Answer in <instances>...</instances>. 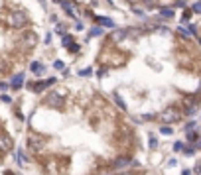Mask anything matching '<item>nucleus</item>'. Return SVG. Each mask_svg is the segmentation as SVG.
I'll return each instance as SVG.
<instances>
[{"label":"nucleus","mask_w":201,"mask_h":175,"mask_svg":"<svg viewBox=\"0 0 201 175\" xmlns=\"http://www.w3.org/2000/svg\"><path fill=\"white\" fill-rule=\"evenodd\" d=\"M6 24L10 28H14V30H22V28L28 26V16L24 10H12L10 14H8L6 18Z\"/></svg>","instance_id":"obj_1"},{"label":"nucleus","mask_w":201,"mask_h":175,"mask_svg":"<svg viewBox=\"0 0 201 175\" xmlns=\"http://www.w3.org/2000/svg\"><path fill=\"white\" fill-rule=\"evenodd\" d=\"M45 144H48V140H45L44 136H40V134H30L28 136V148H30L32 152H40Z\"/></svg>","instance_id":"obj_2"},{"label":"nucleus","mask_w":201,"mask_h":175,"mask_svg":"<svg viewBox=\"0 0 201 175\" xmlns=\"http://www.w3.org/2000/svg\"><path fill=\"white\" fill-rule=\"evenodd\" d=\"M44 105L53 106V108H61V106H63V98H61V93H57V91H51V93L45 97Z\"/></svg>","instance_id":"obj_3"},{"label":"nucleus","mask_w":201,"mask_h":175,"mask_svg":"<svg viewBox=\"0 0 201 175\" xmlns=\"http://www.w3.org/2000/svg\"><path fill=\"white\" fill-rule=\"evenodd\" d=\"M20 43H22L26 49H34V47H36V43H37V36L34 34V32H24Z\"/></svg>","instance_id":"obj_4"},{"label":"nucleus","mask_w":201,"mask_h":175,"mask_svg":"<svg viewBox=\"0 0 201 175\" xmlns=\"http://www.w3.org/2000/svg\"><path fill=\"white\" fill-rule=\"evenodd\" d=\"M55 83V79H48V81H37V83H28V89H32L34 93H41L48 87H51Z\"/></svg>","instance_id":"obj_5"},{"label":"nucleus","mask_w":201,"mask_h":175,"mask_svg":"<svg viewBox=\"0 0 201 175\" xmlns=\"http://www.w3.org/2000/svg\"><path fill=\"white\" fill-rule=\"evenodd\" d=\"M12 148H14V142H12L10 136H8V134H0V152L6 153V152H10Z\"/></svg>","instance_id":"obj_6"},{"label":"nucleus","mask_w":201,"mask_h":175,"mask_svg":"<svg viewBox=\"0 0 201 175\" xmlns=\"http://www.w3.org/2000/svg\"><path fill=\"white\" fill-rule=\"evenodd\" d=\"M179 112H175V110H171V108H168V110L164 112V114H162V120H164V122H171V120H179Z\"/></svg>","instance_id":"obj_7"},{"label":"nucleus","mask_w":201,"mask_h":175,"mask_svg":"<svg viewBox=\"0 0 201 175\" xmlns=\"http://www.w3.org/2000/svg\"><path fill=\"white\" fill-rule=\"evenodd\" d=\"M22 85H24V73L14 75V79L10 81V87H12L14 91H18V89H22Z\"/></svg>","instance_id":"obj_8"},{"label":"nucleus","mask_w":201,"mask_h":175,"mask_svg":"<svg viewBox=\"0 0 201 175\" xmlns=\"http://www.w3.org/2000/svg\"><path fill=\"white\" fill-rule=\"evenodd\" d=\"M30 71L34 75H41L45 71V65L41 63V61H32V65H30Z\"/></svg>","instance_id":"obj_9"},{"label":"nucleus","mask_w":201,"mask_h":175,"mask_svg":"<svg viewBox=\"0 0 201 175\" xmlns=\"http://www.w3.org/2000/svg\"><path fill=\"white\" fill-rule=\"evenodd\" d=\"M59 4H61V8H63V10H65L69 16H75V8H73V4H71V2L63 0V2H59Z\"/></svg>","instance_id":"obj_10"},{"label":"nucleus","mask_w":201,"mask_h":175,"mask_svg":"<svg viewBox=\"0 0 201 175\" xmlns=\"http://www.w3.org/2000/svg\"><path fill=\"white\" fill-rule=\"evenodd\" d=\"M97 22L100 24V26H108V28H115V22L108 18H97Z\"/></svg>","instance_id":"obj_11"},{"label":"nucleus","mask_w":201,"mask_h":175,"mask_svg":"<svg viewBox=\"0 0 201 175\" xmlns=\"http://www.w3.org/2000/svg\"><path fill=\"white\" fill-rule=\"evenodd\" d=\"M61 41H63V47H69V45L73 43V36H69V34L61 36Z\"/></svg>","instance_id":"obj_12"},{"label":"nucleus","mask_w":201,"mask_h":175,"mask_svg":"<svg viewBox=\"0 0 201 175\" xmlns=\"http://www.w3.org/2000/svg\"><path fill=\"white\" fill-rule=\"evenodd\" d=\"M8 67H10V63H8V61L4 59V57H0V73H6Z\"/></svg>","instance_id":"obj_13"},{"label":"nucleus","mask_w":201,"mask_h":175,"mask_svg":"<svg viewBox=\"0 0 201 175\" xmlns=\"http://www.w3.org/2000/svg\"><path fill=\"white\" fill-rule=\"evenodd\" d=\"M16 160H18V163H26V156H24V152L20 149L18 153H16Z\"/></svg>","instance_id":"obj_14"},{"label":"nucleus","mask_w":201,"mask_h":175,"mask_svg":"<svg viewBox=\"0 0 201 175\" xmlns=\"http://www.w3.org/2000/svg\"><path fill=\"white\" fill-rule=\"evenodd\" d=\"M124 36H126V30H118V32H115V34H112L115 39H120V37H124Z\"/></svg>","instance_id":"obj_15"},{"label":"nucleus","mask_w":201,"mask_h":175,"mask_svg":"<svg viewBox=\"0 0 201 175\" xmlns=\"http://www.w3.org/2000/svg\"><path fill=\"white\" fill-rule=\"evenodd\" d=\"M162 16H164V18H171V16H174V10H170V8H164V10H162Z\"/></svg>","instance_id":"obj_16"},{"label":"nucleus","mask_w":201,"mask_h":175,"mask_svg":"<svg viewBox=\"0 0 201 175\" xmlns=\"http://www.w3.org/2000/svg\"><path fill=\"white\" fill-rule=\"evenodd\" d=\"M55 32H57V34H59V36H65V26H63V24H57Z\"/></svg>","instance_id":"obj_17"},{"label":"nucleus","mask_w":201,"mask_h":175,"mask_svg":"<svg viewBox=\"0 0 201 175\" xmlns=\"http://www.w3.org/2000/svg\"><path fill=\"white\" fill-rule=\"evenodd\" d=\"M187 140H189V142H195V140H197V134H195L193 130H189V132H187Z\"/></svg>","instance_id":"obj_18"},{"label":"nucleus","mask_w":201,"mask_h":175,"mask_svg":"<svg viewBox=\"0 0 201 175\" xmlns=\"http://www.w3.org/2000/svg\"><path fill=\"white\" fill-rule=\"evenodd\" d=\"M160 132H162V134H166V136H170V134H171V128H170V126H162Z\"/></svg>","instance_id":"obj_19"},{"label":"nucleus","mask_w":201,"mask_h":175,"mask_svg":"<svg viewBox=\"0 0 201 175\" xmlns=\"http://www.w3.org/2000/svg\"><path fill=\"white\" fill-rule=\"evenodd\" d=\"M0 101H2V102H8V105H10V102H12V98L8 97V94H0Z\"/></svg>","instance_id":"obj_20"},{"label":"nucleus","mask_w":201,"mask_h":175,"mask_svg":"<svg viewBox=\"0 0 201 175\" xmlns=\"http://www.w3.org/2000/svg\"><path fill=\"white\" fill-rule=\"evenodd\" d=\"M53 67H55V69H65V65H63V61H55Z\"/></svg>","instance_id":"obj_21"},{"label":"nucleus","mask_w":201,"mask_h":175,"mask_svg":"<svg viewBox=\"0 0 201 175\" xmlns=\"http://www.w3.org/2000/svg\"><path fill=\"white\" fill-rule=\"evenodd\" d=\"M91 71H93L91 67H89V69H83V71H79V75H81V77H87V75H89Z\"/></svg>","instance_id":"obj_22"},{"label":"nucleus","mask_w":201,"mask_h":175,"mask_svg":"<svg viewBox=\"0 0 201 175\" xmlns=\"http://www.w3.org/2000/svg\"><path fill=\"white\" fill-rule=\"evenodd\" d=\"M156 146H158V140H156V138H154V136H152V138H150V148L154 149V148H156Z\"/></svg>","instance_id":"obj_23"},{"label":"nucleus","mask_w":201,"mask_h":175,"mask_svg":"<svg viewBox=\"0 0 201 175\" xmlns=\"http://www.w3.org/2000/svg\"><path fill=\"white\" fill-rule=\"evenodd\" d=\"M89 36H100V30H99V28H95V30H91Z\"/></svg>","instance_id":"obj_24"},{"label":"nucleus","mask_w":201,"mask_h":175,"mask_svg":"<svg viewBox=\"0 0 201 175\" xmlns=\"http://www.w3.org/2000/svg\"><path fill=\"white\" fill-rule=\"evenodd\" d=\"M8 87H10V85H8V83H0V91H6Z\"/></svg>","instance_id":"obj_25"},{"label":"nucleus","mask_w":201,"mask_h":175,"mask_svg":"<svg viewBox=\"0 0 201 175\" xmlns=\"http://www.w3.org/2000/svg\"><path fill=\"white\" fill-rule=\"evenodd\" d=\"M174 149H175V152H179V149H182V142H178V144H174Z\"/></svg>","instance_id":"obj_26"},{"label":"nucleus","mask_w":201,"mask_h":175,"mask_svg":"<svg viewBox=\"0 0 201 175\" xmlns=\"http://www.w3.org/2000/svg\"><path fill=\"white\" fill-rule=\"evenodd\" d=\"M193 10H195V12H201V2L195 4V6H193Z\"/></svg>","instance_id":"obj_27"},{"label":"nucleus","mask_w":201,"mask_h":175,"mask_svg":"<svg viewBox=\"0 0 201 175\" xmlns=\"http://www.w3.org/2000/svg\"><path fill=\"white\" fill-rule=\"evenodd\" d=\"M55 2H63V0H55Z\"/></svg>","instance_id":"obj_28"}]
</instances>
